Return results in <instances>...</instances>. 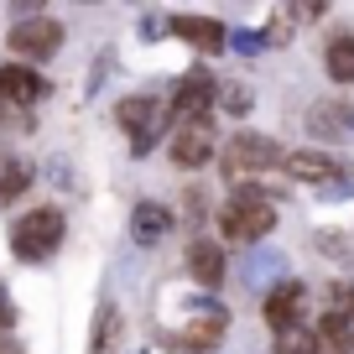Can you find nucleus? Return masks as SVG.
I'll list each match as a JSON object with an SVG mask.
<instances>
[{
  "mask_svg": "<svg viewBox=\"0 0 354 354\" xmlns=\"http://www.w3.org/2000/svg\"><path fill=\"white\" fill-rule=\"evenodd\" d=\"M271 224H277V209L261 188H234V198L219 214V234L230 245H255L261 234H271Z\"/></svg>",
  "mask_w": 354,
  "mask_h": 354,
  "instance_id": "1",
  "label": "nucleus"
},
{
  "mask_svg": "<svg viewBox=\"0 0 354 354\" xmlns=\"http://www.w3.org/2000/svg\"><path fill=\"white\" fill-rule=\"evenodd\" d=\"M281 162H287V156H281V146L271 141V136L240 131L234 141H224L219 172H224V177H261V172H271V167H281Z\"/></svg>",
  "mask_w": 354,
  "mask_h": 354,
  "instance_id": "2",
  "label": "nucleus"
},
{
  "mask_svg": "<svg viewBox=\"0 0 354 354\" xmlns=\"http://www.w3.org/2000/svg\"><path fill=\"white\" fill-rule=\"evenodd\" d=\"M57 245H63V209H32L11 230V250L21 261H47Z\"/></svg>",
  "mask_w": 354,
  "mask_h": 354,
  "instance_id": "3",
  "label": "nucleus"
},
{
  "mask_svg": "<svg viewBox=\"0 0 354 354\" xmlns=\"http://www.w3.org/2000/svg\"><path fill=\"white\" fill-rule=\"evenodd\" d=\"M11 53L26 57V63H42V57H53L57 47H63V26L53 21V16H21V21L11 26Z\"/></svg>",
  "mask_w": 354,
  "mask_h": 354,
  "instance_id": "4",
  "label": "nucleus"
},
{
  "mask_svg": "<svg viewBox=\"0 0 354 354\" xmlns=\"http://www.w3.org/2000/svg\"><path fill=\"white\" fill-rule=\"evenodd\" d=\"M214 100H219V78H214L209 68H188L172 88V115H183V120H209Z\"/></svg>",
  "mask_w": 354,
  "mask_h": 354,
  "instance_id": "5",
  "label": "nucleus"
},
{
  "mask_svg": "<svg viewBox=\"0 0 354 354\" xmlns=\"http://www.w3.org/2000/svg\"><path fill=\"white\" fill-rule=\"evenodd\" d=\"M162 104L151 100V94H131V100H120L115 104V120L131 131V146H136V156H146L156 146V136H162Z\"/></svg>",
  "mask_w": 354,
  "mask_h": 354,
  "instance_id": "6",
  "label": "nucleus"
},
{
  "mask_svg": "<svg viewBox=\"0 0 354 354\" xmlns=\"http://www.w3.org/2000/svg\"><path fill=\"white\" fill-rule=\"evenodd\" d=\"M224 328H230V313L214 308V313H203V318H193L188 328L167 333V349H177V354H203V349H214V344L224 339Z\"/></svg>",
  "mask_w": 354,
  "mask_h": 354,
  "instance_id": "7",
  "label": "nucleus"
},
{
  "mask_svg": "<svg viewBox=\"0 0 354 354\" xmlns=\"http://www.w3.org/2000/svg\"><path fill=\"white\" fill-rule=\"evenodd\" d=\"M172 162L198 172L203 162H214V125L209 120H183L172 136Z\"/></svg>",
  "mask_w": 354,
  "mask_h": 354,
  "instance_id": "8",
  "label": "nucleus"
},
{
  "mask_svg": "<svg viewBox=\"0 0 354 354\" xmlns=\"http://www.w3.org/2000/svg\"><path fill=\"white\" fill-rule=\"evenodd\" d=\"M240 281L245 287H277V281H287V255L277 250V245H250L240 261Z\"/></svg>",
  "mask_w": 354,
  "mask_h": 354,
  "instance_id": "9",
  "label": "nucleus"
},
{
  "mask_svg": "<svg viewBox=\"0 0 354 354\" xmlns=\"http://www.w3.org/2000/svg\"><path fill=\"white\" fill-rule=\"evenodd\" d=\"M302 308H308V287L302 281H277V292L266 297V323L271 328H302Z\"/></svg>",
  "mask_w": 354,
  "mask_h": 354,
  "instance_id": "10",
  "label": "nucleus"
},
{
  "mask_svg": "<svg viewBox=\"0 0 354 354\" xmlns=\"http://www.w3.org/2000/svg\"><path fill=\"white\" fill-rule=\"evenodd\" d=\"M47 94V78L26 63H6L0 68V104H37Z\"/></svg>",
  "mask_w": 354,
  "mask_h": 354,
  "instance_id": "11",
  "label": "nucleus"
},
{
  "mask_svg": "<svg viewBox=\"0 0 354 354\" xmlns=\"http://www.w3.org/2000/svg\"><path fill=\"white\" fill-rule=\"evenodd\" d=\"M172 37L177 42L198 47V53H219V47H230V32H224L219 21H209V16H172Z\"/></svg>",
  "mask_w": 354,
  "mask_h": 354,
  "instance_id": "12",
  "label": "nucleus"
},
{
  "mask_svg": "<svg viewBox=\"0 0 354 354\" xmlns=\"http://www.w3.org/2000/svg\"><path fill=\"white\" fill-rule=\"evenodd\" d=\"M281 167H287L297 183H318V188H333V183H339V162H333L328 151H292Z\"/></svg>",
  "mask_w": 354,
  "mask_h": 354,
  "instance_id": "13",
  "label": "nucleus"
},
{
  "mask_svg": "<svg viewBox=\"0 0 354 354\" xmlns=\"http://www.w3.org/2000/svg\"><path fill=\"white\" fill-rule=\"evenodd\" d=\"M188 271H193V281L198 287H219L224 281V250H219V240H193L188 245Z\"/></svg>",
  "mask_w": 354,
  "mask_h": 354,
  "instance_id": "14",
  "label": "nucleus"
},
{
  "mask_svg": "<svg viewBox=\"0 0 354 354\" xmlns=\"http://www.w3.org/2000/svg\"><path fill=\"white\" fill-rule=\"evenodd\" d=\"M172 224H177V219H172V209H167V203H151V198L136 203V214H131V234H136V245H156L167 230H172Z\"/></svg>",
  "mask_w": 354,
  "mask_h": 354,
  "instance_id": "15",
  "label": "nucleus"
},
{
  "mask_svg": "<svg viewBox=\"0 0 354 354\" xmlns=\"http://www.w3.org/2000/svg\"><path fill=\"white\" fill-rule=\"evenodd\" d=\"M308 131L313 136H323V141H339L344 131H354V110L349 104H313V115H308Z\"/></svg>",
  "mask_w": 354,
  "mask_h": 354,
  "instance_id": "16",
  "label": "nucleus"
},
{
  "mask_svg": "<svg viewBox=\"0 0 354 354\" xmlns=\"http://www.w3.org/2000/svg\"><path fill=\"white\" fill-rule=\"evenodd\" d=\"M32 188V162H21V156H0V209L11 198H21V193Z\"/></svg>",
  "mask_w": 354,
  "mask_h": 354,
  "instance_id": "17",
  "label": "nucleus"
},
{
  "mask_svg": "<svg viewBox=\"0 0 354 354\" xmlns=\"http://www.w3.org/2000/svg\"><path fill=\"white\" fill-rule=\"evenodd\" d=\"M115 344H120V308L104 302L100 318H94V333H88V349H94V354H110Z\"/></svg>",
  "mask_w": 354,
  "mask_h": 354,
  "instance_id": "18",
  "label": "nucleus"
},
{
  "mask_svg": "<svg viewBox=\"0 0 354 354\" xmlns=\"http://www.w3.org/2000/svg\"><path fill=\"white\" fill-rule=\"evenodd\" d=\"M328 78H339V84H354V37L339 32L328 42Z\"/></svg>",
  "mask_w": 354,
  "mask_h": 354,
  "instance_id": "19",
  "label": "nucleus"
},
{
  "mask_svg": "<svg viewBox=\"0 0 354 354\" xmlns=\"http://www.w3.org/2000/svg\"><path fill=\"white\" fill-rule=\"evenodd\" d=\"M277 354H318V333L313 328H281L277 333Z\"/></svg>",
  "mask_w": 354,
  "mask_h": 354,
  "instance_id": "20",
  "label": "nucleus"
},
{
  "mask_svg": "<svg viewBox=\"0 0 354 354\" xmlns=\"http://www.w3.org/2000/svg\"><path fill=\"white\" fill-rule=\"evenodd\" d=\"M297 16H302L297 6H281L277 21H271V32H266V42H277V47H281V42H292V26H297Z\"/></svg>",
  "mask_w": 354,
  "mask_h": 354,
  "instance_id": "21",
  "label": "nucleus"
},
{
  "mask_svg": "<svg viewBox=\"0 0 354 354\" xmlns=\"http://www.w3.org/2000/svg\"><path fill=\"white\" fill-rule=\"evenodd\" d=\"M328 313H339V318H354V287L333 281V287H328Z\"/></svg>",
  "mask_w": 354,
  "mask_h": 354,
  "instance_id": "22",
  "label": "nucleus"
},
{
  "mask_svg": "<svg viewBox=\"0 0 354 354\" xmlns=\"http://www.w3.org/2000/svg\"><path fill=\"white\" fill-rule=\"evenodd\" d=\"M261 42H266L261 32H230V47H234V53H245V57L261 53Z\"/></svg>",
  "mask_w": 354,
  "mask_h": 354,
  "instance_id": "23",
  "label": "nucleus"
},
{
  "mask_svg": "<svg viewBox=\"0 0 354 354\" xmlns=\"http://www.w3.org/2000/svg\"><path fill=\"white\" fill-rule=\"evenodd\" d=\"M203 214H209V193L193 188L188 198H183V219H203Z\"/></svg>",
  "mask_w": 354,
  "mask_h": 354,
  "instance_id": "24",
  "label": "nucleus"
},
{
  "mask_svg": "<svg viewBox=\"0 0 354 354\" xmlns=\"http://www.w3.org/2000/svg\"><path fill=\"white\" fill-rule=\"evenodd\" d=\"M219 100H224V104H230V110H234V115H245V110H250V88H245V84H234V88H224Z\"/></svg>",
  "mask_w": 354,
  "mask_h": 354,
  "instance_id": "25",
  "label": "nucleus"
},
{
  "mask_svg": "<svg viewBox=\"0 0 354 354\" xmlns=\"http://www.w3.org/2000/svg\"><path fill=\"white\" fill-rule=\"evenodd\" d=\"M16 323V313H11V302H6V287H0V328H11Z\"/></svg>",
  "mask_w": 354,
  "mask_h": 354,
  "instance_id": "26",
  "label": "nucleus"
},
{
  "mask_svg": "<svg viewBox=\"0 0 354 354\" xmlns=\"http://www.w3.org/2000/svg\"><path fill=\"white\" fill-rule=\"evenodd\" d=\"M0 354H21V349H16V344H0Z\"/></svg>",
  "mask_w": 354,
  "mask_h": 354,
  "instance_id": "27",
  "label": "nucleus"
},
{
  "mask_svg": "<svg viewBox=\"0 0 354 354\" xmlns=\"http://www.w3.org/2000/svg\"><path fill=\"white\" fill-rule=\"evenodd\" d=\"M344 354H354V328H349V344H344Z\"/></svg>",
  "mask_w": 354,
  "mask_h": 354,
  "instance_id": "28",
  "label": "nucleus"
}]
</instances>
